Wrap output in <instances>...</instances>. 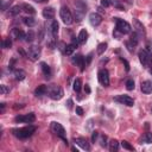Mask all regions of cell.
Instances as JSON below:
<instances>
[{"label": "cell", "instance_id": "6da1fadb", "mask_svg": "<svg viewBox=\"0 0 152 152\" xmlns=\"http://www.w3.org/2000/svg\"><path fill=\"white\" fill-rule=\"evenodd\" d=\"M36 131L35 126H26V127H21V129H13L12 130V133H13L15 137L19 138V139H26L29 137H31Z\"/></svg>", "mask_w": 152, "mask_h": 152}, {"label": "cell", "instance_id": "7a4b0ae2", "mask_svg": "<svg viewBox=\"0 0 152 152\" xmlns=\"http://www.w3.org/2000/svg\"><path fill=\"white\" fill-rule=\"evenodd\" d=\"M48 93H49L50 97H51L53 100H61L63 97V95H64L63 89L59 86H56V84L49 86L48 87Z\"/></svg>", "mask_w": 152, "mask_h": 152}, {"label": "cell", "instance_id": "3957f363", "mask_svg": "<svg viewBox=\"0 0 152 152\" xmlns=\"http://www.w3.org/2000/svg\"><path fill=\"white\" fill-rule=\"evenodd\" d=\"M59 17L62 19V21L66 25H70L73 21H74V17L71 15V12L68 7L66 6H63L61 10H59Z\"/></svg>", "mask_w": 152, "mask_h": 152}, {"label": "cell", "instance_id": "277c9868", "mask_svg": "<svg viewBox=\"0 0 152 152\" xmlns=\"http://www.w3.org/2000/svg\"><path fill=\"white\" fill-rule=\"evenodd\" d=\"M51 130H53V132H54L56 135H58L61 139H63V140L66 142V144L68 145L67 138H66V130H64V127H63V126H62L59 122H56V121L51 122Z\"/></svg>", "mask_w": 152, "mask_h": 152}, {"label": "cell", "instance_id": "5b68a950", "mask_svg": "<svg viewBox=\"0 0 152 152\" xmlns=\"http://www.w3.org/2000/svg\"><path fill=\"white\" fill-rule=\"evenodd\" d=\"M114 20L117 23V30L119 32H121L122 35L131 32V25L127 21H125L124 19H120V18H114Z\"/></svg>", "mask_w": 152, "mask_h": 152}, {"label": "cell", "instance_id": "8992f818", "mask_svg": "<svg viewBox=\"0 0 152 152\" xmlns=\"http://www.w3.org/2000/svg\"><path fill=\"white\" fill-rule=\"evenodd\" d=\"M114 101H117V102H120L121 105H126L129 107H132L134 105V100L129 96V95H119V96H115L114 97Z\"/></svg>", "mask_w": 152, "mask_h": 152}, {"label": "cell", "instance_id": "52a82bcc", "mask_svg": "<svg viewBox=\"0 0 152 152\" xmlns=\"http://www.w3.org/2000/svg\"><path fill=\"white\" fill-rule=\"evenodd\" d=\"M35 120H36L35 113H29V114H25V115H18L15 118L16 122H25V124H31Z\"/></svg>", "mask_w": 152, "mask_h": 152}, {"label": "cell", "instance_id": "ba28073f", "mask_svg": "<svg viewBox=\"0 0 152 152\" xmlns=\"http://www.w3.org/2000/svg\"><path fill=\"white\" fill-rule=\"evenodd\" d=\"M97 77H99V82L102 86H105V87L109 86V75L106 69H101L97 74Z\"/></svg>", "mask_w": 152, "mask_h": 152}, {"label": "cell", "instance_id": "9c48e42d", "mask_svg": "<svg viewBox=\"0 0 152 152\" xmlns=\"http://www.w3.org/2000/svg\"><path fill=\"white\" fill-rule=\"evenodd\" d=\"M28 56H29V58H30L31 61H37L38 58H39V56H41V48L38 46V45H32V46H30Z\"/></svg>", "mask_w": 152, "mask_h": 152}, {"label": "cell", "instance_id": "30bf717a", "mask_svg": "<svg viewBox=\"0 0 152 152\" xmlns=\"http://www.w3.org/2000/svg\"><path fill=\"white\" fill-rule=\"evenodd\" d=\"M133 24H134V29L137 32V35L139 36V38H143L145 37V28H144V25L139 21L138 19H133Z\"/></svg>", "mask_w": 152, "mask_h": 152}, {"label": "cell", "instance_id": "8fae6325", "mask_svg": "<svg viewBox=\"0 0 152 152\" xmlns=\"http://www.w3.org/2000/svg\"><path fill=\"white\" fill-rule=\"evenodd\" d=\"M74 143L77 144L81 149H83V150H86V151H89V150H91V145H89V143L87 142L86 138H82V137L74 138Z\"/></svg>", "mask_w": 152, "mask_h": 152}, {"label": "cell", "instance_id": "7c38bea8", "mask_svg": "<svg viewBox=\"0 0 152 152\" xmlns=\"http://www.w3.org/2000/svg\"><path fill=\"white\" fill-rule=\"evenodd\" d=\"M102 21V17H101L99 13L94 12V13H91L89 15V23L93 25V26H99Z\"/></svg>", "mask_w": 152, "mask_h": 152}, {"label": "cell", "instance_id": "4fadbf2b", "mask_svg": "<svg viewBox=\"0 0 152 152\" xmlns=\"http://www.w3.org/2000/svg\"><path fill=\"white\" fill-rule=\"evenodd\" d=\"M73 63L76 64L77 67H80V69L83 71L84 70V67H86V59L81 56V55H76L73 57Z\"/></svg>", "mask_w": 152, "mask_h": 152}, {"label": "cell", "instance_id": "5bb4252c", "mask_svg": "<svg viewBox=\"0 0 152 152\" xmlns=\"http://www.w3.org/2000/svg\"><path fill=\"white\" fill-rule=\"evenodd\" d=\"M139 61L144 67H149V53L146 50H140L139 51Z\"/></svg>", "mask_w": 152, "mask_h": 152}, {"label": "cell", "instance_id": "9a60e30c", "mask_svg": "<svg viewBox=\"0 0 152 152\" xmlns=\"http://www.w3.org/2000/svg\"><path fill=\"white\" fill-rule=\"evenodd\" d=\"M25 35L24 33V31H21L20 29H13L11 31V38L12 39H23V38H25Z\"/></svg>", "mask_w": 152, "mask_h": 152}, {"label": "cell", "instance_id": "2e32d148", "mask_svg": "<svg viewBox=\"0 0 152 152\" xmlns=\"http://www.w3.org/2000/svg\"><path fill=\"white\" fill-rule=\"evenodd\" d=\"M58 23L56 21V20H53V23H51V25L49 26V32H50V36H51V38H54L55 39V37L57 36V33H58Z\"/></svg>", "mask_w": 152, "mask_h": 152}, {"label": "cell", "instance_id": "e0dca14e", "mask_svg": "<svg viewBox=\"0 0 152 152\" xmlns=\"http://www.w3.org/2000/svg\"><path fill=\"white\" fill-rule=\"evenodd\" d=\"M55 13H56V12H55L54 7H45L43 10V12H42L43 17L46 18V19H53L55 17Z\"/></svg>", "mask_w": 152, "mask_h": 152}, {"label": "cell", "instance_id": "ac0fdd59", "mask_svg": "<svg viewBox=\"0 0 152 152\" xmlns=\"http://www.w3.org/2000/svg\"><path fill=\"white\" fill-rule=\"evenodd\" d=\"M142 92L144 94H150L152 93V82L151 81H144L142 82Z\"/></svg>", "mask_w": 152, "mask_h": 152}, {"label": "cell", "instance_id": "d6986e66", "mask_svg": "<svg viewBox=\"0 0 152 152\" xmlns=\"http://www.w3.org/2000/svg\"><path fill=\"white\" fill-rule=\"evenodd\" d=\"M13 75H15L17 81H23V80H25V77H26V73H25L23 69H15Z\"/></svg>", "mask_w": 152, "mask_h": 152}, {"label": "cell", "instance_id": "ffe728a7", "mask_svg": "<svg viewBox=\"0 0 152 152\" xmlns=\"http://www.w3.org/2000/svg\"><path fill=\"white\" fill-rule=\"evenodd\" d=\"M48 93V87L45 84H41V86H38L36 88V91H35V94L37 96H42V95H45Z\"/></svg>", "mask_w": 152, "mask_h": 152}, {"label": "cell", "instance_id": "44dd1931", "mask_svg": "<svg viewBox=\"0 0 152 152\" xmlns=\"http://www.w3.org/2000/svg\"><path fill=\"white\" fill-rule=\"evenodd\" d=\"M41 69H42V71H43V74H44V76L46 79H49L50 76H51V69H50V67L46 64L45 62L41 63Z\"/></svg>", "mask_w": 152, "mask_h": 152}, {"label": "cell", "instance_id": "7402d4cb", "mask_svg": "<svg viewBox=\"0 0 152 152\" xmlns=\"http://www.w3.org/2000/svg\"><path fill=\"white\" fill-rule=\"evenodd\" d=\"M21 10H23L24 12H26L28 15H35V13H36V10L33 8V6H31V5H29V4H23V5H21Z\"/></svg>", "mask_w": 152, "mask_h": 152}, {"label": "cell", "instance_id": "603a6c76", "mask_svg": "<svg viewBox=\"0 0 152 152\" xmlns=\"http://www.w3.org/2000/svg\"><path fill=\"white\" fill-rule=\"evenodd\" d=\"M23 21L29 28H33L35 25H36V19L32 18V17H25V18H23Z\"/></svg>", "mask_w": 152, "mask_h": 152}, {"label": "cell", "instance_id": "cb8c5ba5", "mask_svg": "<svg viewBox=\"0 0 152 152\" xmlns=\"http://www.w3.org/2000/svg\"><path fill=\"white\" fill-rule=\"evenodd\" d=\"M77 38H79V41H80V43L81 44H83V43H86V41H87V38H88V32H87V30H81L80 31V33H79V36H77Z\"/></svg>", "mask_w": 152, "mask_h": 152}, {"label": "cell", "instance_id": "d4e9b609", "mask_svg": "<svg viewBox=\"0 0 152 152\" xmlns=\"http://www.w3.org/2000/svg\"><path fill=\"white\" fill-rule=\"evenodd\" d=\"M75 7H76V10L82 11V12H84V13L87 11V5L83 1H81V0H76V1H75Z\"/></svg>", "mask_w": 152, "mask_h": 152}, {"label": "cell", "instance_id": "484cf974", "mask_svg": "<svg viewBox=\"0 0 152 152\" xmlns=\"http://www.w3.org/2000/svg\"><path fill=\"white\" fill-rule=\"evenodd\" d=\"M109 150L111 152H115L119 150V142L115 140V139H112V140L109 142Z\"/></svg>", "mask_w": 152, "mask_h": 152}, {"label": "cell", "instance_id": "4316f807", "mask_svg": "<svg viewBox=\"0 0 152 152\" xmlns=\"http://www.w3.org/2000/svg\"><path fill=\"white\" fill-rule=\"evenodd\" d=\"M142 143H144V144H152V133L146 132L143 135V138H142Z\"/></svg>", "mask_w": 152, "mask_h": 152}, {"label": "cell", "instance_id": "83f0119b", "mask_svg": "<svg viewBox=\"0 0 152 152\" xmlns=\"http://www.w3.org/2000/svg\"><path fill=\"white\" fill-rule=\"evenodd\" d=\"M74 91L76 92V93H80L81 92V88H82V81L80 80V79H76L75 81H74Z\"/></svg>", "mask_w": 152, "mask_h": 152}, {"label": "cell", "instance_id": "f1b7e54d", "mask_svg": "<svg viewBox=\"0 0 152 152\" xmlns=\"http://www.w3.org/2000/svg\"><path fill=\"white\" fill-rule=\"evenodd\" d=\"M75 49H76V46H75L74 44L66 45V48H64V54L68 55V56H70V55H73V53L75 51Z\"/></svg>", "mask_w": 152, "mask_h": 152}, {"label": "cell", "instance_id": "f546056e", "mask_svg": "<svg viewBox=\"0 0 152 152\" xmlns=\"http://www.w3.org/2000/svg\"><path fill=\"white\" fill-rule=\"evenodd\" d=\"M36 38V35H35V32L32 31V30H30L28 33H26V36H25V41L26 42H29V43H31L33 39Z\"/></svg>", "mask_w": 152, "mask_h": 152}, {"label": "cell", "instance_id": "4dcf8cb0", "mask_svg": "<svg viewBox=\"0 0 152 152\" xmlns=\"http://www.w3.org/2000/svg\"><path fill=\"white\" fill-rule=\"evenodd\" d=\"M130 42H131L134 46H137V44H138V42H139V36L137 35V32H133V33L131 35V37H130Z\"/></svg>", "mask_w": 152, "mask_h": 152}, {"label": "cell", "instance_id": "1f68e13d", "mask_svg": "<svg viewBox=\"0 0 152 152\" xmlns=\"http://www.w3.org/2000/svg\"><path fill=\"white\" fill-rule=\"evenodd\" d=\"M106 49H107V43H100L97 45V54L99 55H102L106 51Z\"/></svg>", "mask_w": 152, "mask_h": 152}, {"label": "cell", "instance_id": "d6a6232c", "mask_svg": "<svg viewBox=\"0 0 152 152\" xmlns=\"http://www.w3.org/2000/svg\"><path fill=\"white\" fill-rule=\"evenodd\" d=\"M20 10H21V7H19V6H13L11 10H10V15L11 16H18L19 13H20Z\"/></svg>", "mask_w": 152, "mask_h": 152}, {"label": "cell", "instance_id": "836d02e7", "mask_svg": "<svg viewBox=\"0 0 152 152\" xmlns=\"http://www.w3.org/2000/svg\"><path fill=\"white\" fill-rule=\"evenodd\" d=\"M100 145L102 146V147H106L107 146V137L105 135V134H101L100 135Z\"/></svg>", "mask_w": 152, "mask_h": 152}, {"label": "cell", "instance_id": "e575fe53", "mask_svg": "<svg viewBox=\"0 0 152 152\" xmlns=\"http://www.w3.org/2000/svg\"><path fill=\"white\" fill-rule=\"evenodd\" d=\"M121 146H122L124 149H126V150H129V151H134V147H133L130 143L125 142V140H122V142H121Z\"/></svg>", "mask_w": 152, "mask_h": 152}, {"label": "cell", "instance_id": "d590c367", "mask_svg": "<svg viewBox=\"0 0 152 152\" xmlns=\"http://www.w3.org/2000/svg\"><path fill=\"white\" fill-rule=\"evenodd\" d=\"M126 88H127L129 91H133L134 89V81L131 79L126 81Z\"/></svg>", "mask_w": 152, "mask_h": 152}, {"label": "cell", "instance_id": "8d00e7d4", "mask_svg": "<svg viewBox=\"0 0 152 152\" xmlns=\"http://www.w3.org/2000/svg\"><path fill=\"white\" fill-rule=\"evenodd\" d=\"M12 45V41H11V38H6V39L3 42V48L4 49H10Z\"/></svg>", "mask_w": 152, "mask_h": 152}, {"label": "cell", "instance_id": "74e56055", "mask_svg": "<svg viewBox=\"0 0 152 152\" xmlns=\"http://www.w3.org/2000/svg\"><path fill=\"white\" fill-rule=\"evenodd\" d=\"M0 93H1L3 95L10 93V88L7 86H5V84H1V86H0Z\"/></svg>", "mask_w": 152, "mask_h": 152}, {"label": "cell", "instance_id": "f35d334b", "mask_svg": "<svg viewBox=\"0 0 152 152\" xmlns=\"http://www.w3.org/2000/svg\"><path fill=\"white\" fill-rule=\"evenodd\" d=\"M111 4H113L114 6H115L117 8H119V10H124V6L119 3V0H112V3Z\"/></svg>", "mask_w": 152, "mask_h": 152}, {"label": "cell", "instance_id": "ab89813d", "mask_svg": "<svg viewBox=\"0 0 152 152\" xmlns=\"http://www.w3.org/2000/svg\"><path fill=\"white\" fill-rule=\"evenodd\" d=\"M97 138H99V132L97 131H93V133H92V142L95 143L97 140Z\"/></svg>", "mask_w": 152, "mask_h": 152}, {"label": "cell", "instance_id": "60d3db41", "mask_svg": "<svg viewBox=\"0 0 152 152\" xmlns=\"http://www.w3.org/2000/svg\"><path fill=\"white\" fill-rule=\"evenodd\" d=\"M126 46H127V50H129L130 53H132L133 50H134V45H133L130 41H129V42H126Z\"/></svg>", "mask_w": 152, "mask_h": 152}, {"label": "cell", "instance_id": "b9f144b4", "mask_svg": "<svg viewBox=\"0 0 152 152\" xmlns=\"http://www.w3.org/2000/svg\"><path fill=\"white\" fill-rule=\"evenodd\" d=\"M76 114L80 115V117H82L83 115V108L80 107V106H77V107H76Z\"/></svg>", "mask_w": 152, "mask_h": 152}, {"label": "cell", "instance_id": "7bdbcfd3", "mask_svg": "<svg viewBox=\"0 0 152 152\" xmlns=\"http://www.w3.org/2000/svg\"><path fill=\"white\" fill-rule=\"evenodd\" d=\"M71 44H74L76 48L79 46V44H81L80 43V41H79V38H76V37H73V41H71Z\"/></svg>", "mask_w": 152, "mask_h": 152}, {"label": "cell", "instance_id": "ee69618b", "mask_svg": "<svg viewBox=\"0 0 152 152\" xmlns=\"http://www.w3.org/2000/svg\"><path fill=\"white\" fill-rule=\"evenodd\" d=\"M101 6L108 7V6H111V1L109 0H101Z\"/></svg>", "mask_w": 152, "mask_h": 152}, {"label": "cell", "instance_id": "f6af8a7d", "mask_svg": "<svg viewBox=\"0 0 152 152\" xmlns=\"http://www.w3.org/2000/svg\"><path fill=\"white\" fill-rule=\"evenodd\" d=\"M121 59V62L124 63V64H125V68H126V71H129L130 70V64H129V62L127 61H126V59H124V58H120Z\"/></svg>", "mask_w": 152, "mask_h": 152}, {"label": "cell", "instance_id": "bcb514c9", "mask_svg": "<svg viewBox=\"0 0 152 152\" xmlns=\"http://www.w3.org/2000/svg\"><path fill=\"white\" fill-rule=\"evenodd\" d=\"M120 35H122L121 32H119L118 30H115V32H113V36H115L117 39H120Z\"/></svg>", "mask_w": 152, "mask_h": 152}, {"label": "cell", "instance_id": "7dc6e473", "mask_svg": "<svg viewBox=\"0 0 152 152\" xmlns=\"http://www.w3.org/2000/svg\"><path fill=\"white\" fill-rule=\"evenodd\" d=\"M91 61H92V54L87 56V59H86V66H88V64H89V63H91Z\"/></svg>", "mask_w": 152, "mask_h": 152}, {"label": "cell", "instance_id": "c3c4849f", "mask_svg": "<svg viewBox=\"0 0 152 152\" xmlns=\"http://www.w3.org/2000/svg\"><path fill=\"white\" fill-rule=\"evenodd\" d=\"M67 106H68V108H71V107H73V100L69 99V100L67 101Z\"/></svg>", "mask_w": 152, "mask_h": 152}, {"label": "cell", "instance_id": "681fc988", "mask_svg": "<svg viewBox=\"0 0 152 152\" xmlns=\"http://www.w3.org/2000/svg\"><path fill=\"white\" fill-rule=\"evenodd\" d=\"M84 91H86V93H88V94L91 93V88H89V86H88V84L84 86Z\"/></svg>", "mask_w": 152, "mask_h": 152}, {"label": "cell", "instance_id": "f907efd6", "mask_svg": "<svg viewBox=\"0 0 152 152\" xmlns=\"http://www.w3.org/2000/svg\"><path fill=\"white\" fill-rule=\"evenodd\" d=\"M35 1H37V3H43V1H46V0H35Z\"/></svg>", "mask_w": 152, "mask_h": 152}]
</instances>
